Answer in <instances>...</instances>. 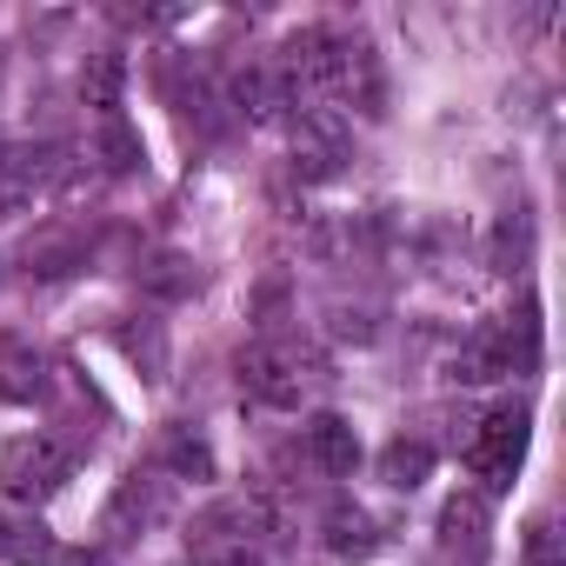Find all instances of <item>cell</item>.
<instances>
[{"label": "cell", "mask_w": 566, "mask_h": 566, "mask_svg": "<svg viewBox=\"0 0 566 566\" xmlns=\"http://www.w3.org/2000/svg\"><path fill=\"white\" fill-rule=\"evenodd\" d=\"M314 380H321V360L294 340H260L240 354V394L260 407H294Z\"/></svg>", "instance_id": "1"}, {"label": "cell", "mask_w": 566, "mask_h": 566, "mask_svg": "<svg viewBox=\"0 0 566 566\" xmlns=\"http://www.w3.org/2000/svg\"><path fill=\"white\" fill-rule=\"evenodd\" d=\"M67 473H74V460H67L48 433H21V440L0 447V493H8V500L41 506V500H54V493H61V480H67Z\"/></svg>", "instance_id": "2"}, {"label": "cell", "mask_w": 566, "mask_h": 566, "mask_svg": "<svg viewBox=\"0 0 566 566\" xmlns=\"http://www.w3.org/2000/svg\"><path fill=\"white\" fill-rule=\"evenodd\" d=\"M520 460H526V407H493L467 440V467L486 480V493H500L513 486Z\"/></svg>", "instance_id": "3"}, {"label": "cell", "mask_w": 566, "mask_h": 566, "mask_svg": "<svg viewBox=\"0 0 566 566\" xmlns=\"http://www.w3.org/2000/svg\"><path fill=\"white\" fill-rule=\"evenodd\" d=\"M340 160H347V120L334 107H301V120H294V174L327 180V174H340Z\"/></svg>", "instance_id": "4"}, {"label": "cell", "mask_w": 566, "mask_h": 566, "mask_svg": "<svg viewBox=\"0 0 566 566\" xmlns=\"http://www.w3.org/2000/svg\"><path fill=\"white\" fill-rule=\"evenodd\" d=\"M54 174H61V147H0V213H28Z\"/></svg>", "instance_id": "5"}, {"label": "cell", "mask_w": 566, "mask_h": 566, "mask_svg": "<svg viewBox=\"0 0 566 566\" xmlns=\"http://www.w3.org/2000/svg\"><path fill=\"white\" fill-rule=\"evenodd\" d=\"M167 473H127L120 480V493H114V506H107V533L114 539H134V533H147L154 520H167Z\"/></svg>", "instance_id": "6"}, {"label": "cell", "mask_w": 566, "mask_h": 566, "mask_svg": "<svg viewBox=\"0 0 566 566\" xmlns=\"http://www.w3.org/2000/svg\"><path fill=\"white\" fill-rule=\"evenodd\" d=\"M307 453H314L321 473L347 480V473L360 467V433H354V420H347V413H314V420H307Z\"/></svg>", "instance_id": "7"}, {"label": "cell", "mask_w": 566, "mask_h": 566, "mask_svg": "<svg viewBox=\"0 0 566 566\" xmlns=\"http://www.w3.org/2000/svg\"><path fill=\"white\" fill-rule=\"evenodd\" d=\"M48 354L41 347H28V340H0V394H8V400H41L48 394Z\"/></svg>", "instance_id": "8"}, {"label": "cell", "mask_w": 566, "mask_h": 566, "mask_svg": "<svg viewBox=\"0 0 566 566\" xmlns=\"http://www.w3.org/2000/svg\"><path fill=\"white\" fill-rule=\"evenodd\" d=\"M327 553H334V559H374V553H380L374 513L354 506V500H334V506H327Z\"/></svg>", "instance_id": "9"}, {"label": "cell", "mask_w": 566, "mask_h": 566, "mask_svg": "<svg viewBox=\"0 0 566 566\" xmlns=\"http://www.w3.org/2000/svg\"><path fill=\"white\" fill-rule=\"evenodd\" d=\"M427 473H433V447H427V440H407V433H400V440L380 447V480H387V486L413 493Z\"/></svg>", "instance_id": "10"}, {"label": "cell", "mask_w": 566, "mask_h": 566, "mask_svg": "<svg viewBox=\"0 0 566 566\" xmlns=\"http://www.w3.org/2000/svg\"><path fill=\"white\" fill-rule=\"evenodd\" d=\"M233 101H240V114H253V120H273L280 107H294L287 81H280L273 67H247V74L233 81Z\"/></svg>", "instance_id": "11"}, {"label": "cell", "mask_w": 566, "mask_h": 566, "mask_svg": "<svg viewBox=\"0 0 566 566\" xmlns=\"http://www.w3.org/2000/svg\"><path fill=\"white\" fill-rule=\"evenodd\" d=\"M120 87H127V61H120V54H87L81 94H87V107H101V120L120 114Z\"/></svg>", "instance_id": "12"}, {"label": "cell", "mask_w": 566, "mask_h": 566, "mask_svg": "<svg viewBox=\"0 0 566 566\" xmlns=\"http://www.w3.org/2000/svg\"><path fill=\"white\" fill-rule=\"evenodd\" d=\"M160 460H167V473H180V480H213V447H207V433H193V427H167Z\"/></svg>", "instance_id": "13"}, {"label": "cell", "mask_w": 566, "mask_h": 566, "mask_svg": "<svg viewBox=\"0 0 566 566\" xmlns=\"http://www.w3.org/2000/svg\"><path fill=\"white\" fill-rule=\"evenodd\" d=\"M120 354L140 367V380H160V374H167V334H160V321H140V314H134V321L120 327Z\"/></svg>", "instance_id": "14"}, {"label": "cell", "mask_w": 566, "mask_h": 566, "mask_svg": "<svg viewBox=\"0 0 566 566\" xmlns=\"http://www.w3.org/2000/svg\"><path fill=\"white\" fill-rule=\"evenodd\" d=\"M94 154H101V167H107V174H134V167L147 160L140 134H134L120 114H107V120H101V140H94Z\"/></svg>", "instance_id": "15"}, {"label": "cell", "mask_w": 566, "mask_h": 566, "mask_svg": "<svg viewBox=\"0 0 566 566\" xmlns=\"http://www.w3.org/2000/svg\"><path fill=\"white\" fill-rule=\"evenodd\" d=\"M0 559H8V566H48V559H61V546H54V533H48L41 520H14Z\"/></svg>", "instance_id": "16"}, {"label": "cell", "mask_w": 566, "mask_h": 566, "mask_svg": "<svg viewBox=\"0 0 566 566\" xmlns=\"http://www.w3.org/2000/svg\"><path fill=\"white\" fill-rule=\"evenodd\" d=\"M140 287H147V294H160V301H180V294H193V287H200V273H193L180 253H160V260H147V266H140Z\"/></svg>", "instance_id": "17"}, {"label": "cell", "mask_w": 566, "mask_h": 566, "mask_svg": "<svg viewBox=\"0 0 566 566\" xmlns=\"http://www.w3.org/2000/svg\"><path fill=\"white\" fill-rule=\"evenodd\" d=\"M440 533L460 546H480V533H486V500L480 493H460V500H447V513H440Z\"/></svg>", "instance_id": "18"}, {"label": "cell", "mask_w": 566, "mask_h": 566, "mask_svg": "<svg viewBox=\"0 0 566 566\" xmlns=\"http://www.w3.org/2000/svg\"><path fill=\"white\" fill-rule=\"evenodd\" d=\"M526 247H533V227H526V213H506V220L493 227V260L513 273V266L526 260Z\"/></svg>", "instance_id": "19"}, {"label": "cell", "mask_w": 566, "mask_h": 566, "mask_svg": "<svg viewBox=\"0 0 566 566\" xmlns=\"http://www.w3.org/2000/svg\"><path fill=\"white\" fill-rule=\"evenodd\" d=\"M526 566H559V533H553V520H533V526H526Z\"/></svg>", "instance_id": "20"}, {"label": "cell", "mask_w": 566, "mask_h": 566, "mask_svg": "<svg viewBox=\"0 0 566 566\" xmlns=\"http://www.w3.org/2000/svg\"><path fill=\"white\" fill-rule=\"evenodd\" d=\"M61 566H114L101 546H81V553H61Z\"/></svg>", "instance_id": "21"}, {"label": "cell", "mask_w": 566, "mask_h": 566, "mask_svg": "<svg viewBox=\"0 0 566 566\" xmlns=\"http://www.w3.org/2000/svg\"><path fill=\"white\" fill-rule=\"evenodd\" d=\"M220 566H260V559H253V553H227Z\"/></svg>", "instance_id": "22"}, {"label": "cell", "mask_w": 566, "mask_h": 566, "mask_svg": "<svg viewBox=\"0 0 566 566\" xmlns=\"http://www.w3.org/2000/svg\"><path fill=\"white\" fill-rule=\"evenodd\" d=\"M8 526H14V520H8V513H0V546H8Z\"/></svg>", "instance_id": "23"}]
</instances>
